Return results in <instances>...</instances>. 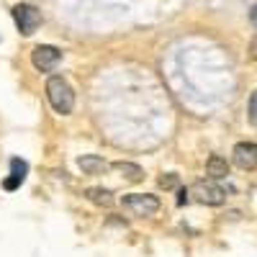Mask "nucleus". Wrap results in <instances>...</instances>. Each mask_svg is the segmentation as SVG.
Masks as SVG:
<instances>
[{
  "mask_svg": "<svg viewBox=\"0 0 257 257\" xmlns=\"http://www.w3.org/2000/svg\"><path fill=\"white\" fill-rule=\"evenodd\" d=\"M47 98H49V105L62 116H70L72 108H75V90L70 88V82L59 75H52L47 80Z\"/></svg>",
  "mask_w": 257,
  "mask_h": 257,
  "instance_id": "nucleus-1",
  "label": "nucleus"
},
{
  "mask_svg": "<svg viewBox=\"0 0 257 257\" xmlns=\"http://www.w3.org/2000/svg\"><path fill=\"white\" fill-rule=\"evenodd\" d=\"M123 208H128L134 216H155L160 211V198L149 196V193H128L123 196Z\"/></svg>",
  "mask_w": 257,
  "mask_h": 257,
  "instance_id": "nucleus-2",
  "label": "nucleus"
},
{
  "mask_svg": "<svg viewBox=\"0 0 257 257\" xmlns=\"http://www.w3.org/2000/svg\"><path fill=\"white\" fill-rule=\"evenodd\" d=\"M13 21H16V26H18L21 34L31 36L41 26V13L34 6H29V3H18V6H13Z\"/></svg>",
  "mask_w": 257,
  "mask_h": 257,
  "instance_id": "nucleus-3",
  "label": "nucleus"
},
{
  "mask_svg": "<svg viewBox=\"0 0 257 257\" xmlns=\"http://www.w3.org/2000/svg\"><path fill=\"white\" fill-rule=\"evenodd\" d=\"M59 59H62V52L57 47H52V44H39L31 52V64L39 72H52L59 64Z\"/></svg>",
  "mask_w": 257,
  "mask_h": 257,
  "instance_id": "nucleus-4",
  "label": "nucleus"
},
{
  "mask_svg": "<svg viewBox=\"0 0 257 257\" xmlns=\"http://www.w3.org/2000/svg\"><path fill=\"white\" fill-rule=\"evenodd\" d=\"M190 193L196 196V201H201L206 206H221L226 201L224 188H219L216 183H211V180H198L196 185L190 188Z\"/></svg>",
  "mask_w": 257,
  "mask_h": 257,
  "instance_id": "nucleus-5",
  "label": "nucleus"
},
{
  "mask_svg": "<svg viewBox=\"0 0 257 257\" xmlns=\"http://www.w3.org/2000/svg\"><path fill=\"white\" fill-rule=\"evenodd\" d=\"M234 165L242 167V170H254L257 167V144L252 142H239L237 147H234Z\"/></svg>",
  "mask_w": 257,
  "mask_h": 257,
  "instance_id": "nucleus-6",
  "label": "nucleus"
},
{
  "mask_svg": "<svg viewBox=\"0 0 257 257\" xmlns=\"http://www.w3.org/2000/svg\"><path fill=\"white\" fill-rule=\"evenodd\" d=\"M26 175H29V165H26L24 160L13 157V160H11V175L3 180V188H6V190H16V188H21V183L26 180Z\"/></svg>",
  "mask_w": 257,
  "mask_h": 257,
  "instance_id": "nucleus-7",
  "label": "nucleus"
},
{
  "mask_svg": "<svg viewBox=\"0 0 257 257\" xmlns=\"http://www.w3.org/2000/svg\"><path fill=\"white\" fill-rule=\"evenodd\" d=\"M77 167L82 170L85 175H100V173H105L111 165L105 162L103 157H98V155H82V157L77 160Z\"/></svg>",
  "mask_w": 257,
  "mask_h": 257,
  "instance_id": "nucleus-8",
  "label": "nucleus"
},
{
  "mask_svg": "<svg viewBox=\"0 0 257 257\" xmlns=\"http://www.w3.org/2000/svg\"><path fill=\"white\" fill-rule=\"evenodd\" d=\"M206 175H208L211 180L226 178V175H229V162H226L224 157H219V155H211L208 162H206Z\"/></svg>",
  "mask_w": 257,
  "mask_h": 257,
  "instance_id": "nucleus-9",
  "label": "nucleus"
},
{
  "mask_svg": "<svg viewBox=\"0 0 257 257\" xmlns=\"http://www.w3.org/2000/svg\"><path fill=\"white\" fill-rule=\"evenodd\" d=\"M113 167L118 170V173H121L128 183H139V180L144 178V170H142L139 165H134V162H116Z\"/></svg>",
  "mask_w": 257,
  "mask_h": 257,
  "instance_id": "nucleus-10",
  "label": "nucleus"
},
{
  "mask_svg": "<svg viewBox=\"0 0 257 257\" xmlns=\"http://www.w3.org/2000/svg\"><path fill=\"white\" fill-rule=\"evenodd\" d=\"M85 196H88V201L90 203H95V206H113V196H111V190H103V188H88L85 190Z\"/></svg>",
  "mask_w": 257,
  "mask_h": 257,
  "instance_id": "nucleus-11",
  "label": "nucleus"
},
{
  "mask_svg": "<svg viewBox=\"0 0 257 257\" xmlns=\"http://www.w3.org/2000/svg\"><path fill=\"white\" fill-rule=\"evenodd\" d=\"M247 116H249V123L257 126V90L249 95V105H247Z\"/></svg>",
  "mask_w": 257,
  "mask_h": 257,
  "instance_id": "nucleus-12",
  "label": "nucleus"
},
{
  "mask_svg": "<svg viewBox=\"0 0 257 257\" xmlns=\"http://www.w3.org/2000/svg\"><path fill=\"white\" fill-rule=\"evenodd\" d=\"M160 183H162L165 188H173V185H175V178H173V175H170V178H162Z\"/></svg>",
  "mask_w": 257,
  "mask_h": 257,
  "instance_id": "nucleus-13",
  "label": "nucleus"
},
{
  "mask_svg": "<svg viewBox=\"0 0 257 257\" xmlns=\"http://www.w3.org/2000/svg\"><path fill=\"white\" fill-rule=\"evenodd\" d=\"M249 21L257 26V3H254V6H252V11H249Z\"/></svg>",
  "mask_w": 257,
  "mask_h": 257,
  "instance_id": "nucleus-14",
  "label": "nucleus"
},
{
  "mask_svg": "<svg viewBox=\"0 0 257 257\" xmlns=\"http://www.w3.org/2000/svg\"><path fill=\"white\" fill-rule=\"evenodd\" d=\"M178 203L183 206V203H188V193L185 190H180V198H178Z\"/></svg>",
  "mask_w": 257,
  "mask_h": 257,
  "instance_id": "nucleus-15",
  "label": "nucleus"
}]
</instances>
